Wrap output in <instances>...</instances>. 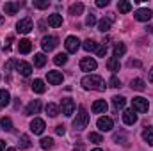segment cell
Masks as SVG:
<instances>
[{"instance_id":"6da1fadb","label":"cell","mask_w":153,"mask_h":151,"mask_svg":"<svg viewBox=\"0 0 153 151\" xmlns=\"http://www.w3.org/2000/svg\"><path fill=\"white\" fill-rule=\"evenodd\" d=\"M80 84L87 91H105V87H107L105 82H103V78L98 75H85L80 80Z\"/></svg>"},{"instance_id":"7a4b0ae2","label":"cell","mask_w":153,"mask_h":151,"mask_svg":"<svg viewBox=\"0 0 153 151\" xmlns=\"http://www.w3.org/2000/svg\"><path fill=\"white\" fill-rule=\"evenodd\" d=\"M87 124H89V114L84 107H78V114L73 119V128L76 132H82L84 128H87Z\"/></svg>"},{"instance_id":"3957f363","label":"cell","mask_w":153,"mask_h":151,"mask_svg":"<svg viewBox=\"0 0 153 151\" xmlns=\"http://www.w3.org/2000/svg\"><path fill=\"white\" fill-rule=\"evenodd\" d=\"M148 109H150V101L146 100V98H143V96H135L134 100H132V110L134 112H148Z\"/></svg>"},{"instance_id":"277c9868","label":"cell","mask_w":153,"mask_h":151,"mask_svg":"<svg viewBox=\"0 0 153 151\" xmlns=\"http://www.w3.org/2000/svg\"><path fill=\"white\" fill-rule=\"evenodd\" d=\"M57 44H59V39L55 38V36H45V38L41 39V48H43L45 52H52V50H55Z\"/></svg>"},{"instance_id":"5b68a950","label":"cell","mask_w":153,"mask_h":151,"mask_svg":"<svg viewBox=\"0 0 153 151\" xmlns=\"http://www.w3.org/2000/svg\"><path fill=\"white\" fill-rule=\"evenodd\" d=\"M32 29H34V23H32L30 18H23V20H20V21L16 23V30H18L20 34H29Z\"/></svg>"},{"instance_id":"8992f818","label":"cell","mask_w":153,"mask_h":151,"mask_svg":"<svg viewBox=\"0 0 153 151\" xmlns=\"http://www.w3.org/2000/svg\"><path fill=\"white\" fill-rule=\"evenodd\" d=\"M75 109H76V105H75V101H73L71 98H64V100L61 101V110H62L64 115H68V117L73 115Z\"/></svg>"},{"instance_id":"52a82bcc","label":"cell","mask_w":153,"mask_h":151,"mask_svg":"<svg viewBox=\"0 0 153 151\" xmlns=\"http://www.w3.org/2000/svg\"><path fill=\"white\" fill-rule=\"evenodd\" d=\"M96 126H98L100 132H111L112 126H114V121H112L111 117H107V115H102V117L96 121Z\"/></svg>"},{"instance_id":"ba28073f","label":"cell","mask_w":153,"mask_h":151,"mask_svg":"<svg viewBox=\"0 0 153 151\" xmlns=\"http://www.w3.org/2000/svg\"><path fill=\"white\" fill-rule=\"evenodd\" d=\"M64 46H66V52L68 53H76V50L80 48V39L75 38V36H68Z\"/></svg>"},{"instance_id":"9c48e42d","label":"cell","mask_w":153,"mask_h":151,"mask_svg":"<svg viewBox=\"0 0 153 151\" xmlns=\"http://www.w3.org/2000/svg\"><path fill=\"white\" fill-rule=\"evenodd\" d=\"M45 121L43 119H39V117H34L32 121H30V132L32 133H36V135H41L43 132H45Z\"/></svg>"},{"instance_id":"30bf717a","label":"cell","mask_w":153,"mask_h":151,"mask_svg":"<svg viewBox=\"0 0 153 151\" xmlns=\"http://www.w3.org/2000/svg\"><path fill=\"white\" fill-rule=\"evenodd\" d=\"M96 68H98V64H96V61L91 59V57H84V59L80 61V70H82V71H94Z\"/></svg>"},{"instance_id":"8fae6325","label":"cell","mask_w":153,"mask_h":151,"mask_svg":"<svg viewBox=\"0 0 153 151\" xmlns=\"http://www.w3.org/2000/svg\"><path fill=\"white\" fill-rule=\"evenodd\" d=\"M134 16H135L137 21H150L152 16H153V13H152V9H137Z\"/></svg>"},{"instance_id":"7c38bea8","label":"cell","mask_w":153,"mask_h":151,"mask_svg":"<svg viewBox=\"0 0 153 151\" xmlns=\"http://www.w3.org/2000/svg\"><path fill=\"white\" fill-rule=\"evenodd\" d=\"M46 80L52 85H59V84H62V73L61 71H48L46 73Z\"/></svg>"},{"instance_id":"4fadbf2b","label":"cell","mask_w":153,"mask_h":151,"mask_svg":"<svg viewBox=\"0 0 153 151\" xmlns=\"http://www.w3.org/2000/svg\"><path fill=\"white\" fill-rule=\"evenodd\" d=\"M93 112L94 114H105L107 112V109H109V105H107V101L105 100H96L94 103H93Z\"/></svg>"},{"instance_id":"5bb4252c","label":"cell","mask_w":153,"mask_h":151,"mask_svg":"<svg viewBox=\"0 0 153 151\" xmlns=\"http://www.w3.org/2000/svg\"><path fill=\"white\" fill-rule=\"evenodd\" d=\"M123 123L128 124V126L135 124V123H137V114L134 112V110H125V112H123Z\"/></svg>"},{"instance_id":"9a60e30c","label":"cell","mask_w":153,"mask_h":151,"mask_svg":"<svg viewBox=\"0 0 153 151\" xmlns=\"http://www.w3.org/2000/svg\"><path fill=\"white\" fill-rule=\"evenodd\" d=\"M18 52H20V53H30V52H32V43H30V39H20V43H18Z\"/></svg>"},{"instance_id":"2e32d148","label":"cell","mask_w":153,"mask_h":151,"mask_svg":"<svg viewBox=\"0 0 153 151\" xmlns=\"http://www.w3.org/2000/svg\"><path fill=\"white\" fill-rule=\"evenodd\" d=\"M22 7V4L20 2H5L4 4V11H5V14H16V11Z\"/></svg>"},{"instance_id":"e0dca14e","label":"cell","mask_w":153,"mask_h":151,"mask_svg":"<svg viewBox=\"0 0 153 151\" xmlns=\"http://www.w3.org/2000/svg\"><path fill=\"white\" fill-rule=\"evenodd\" d=\"M16 70L20 71V75H23V76H29L32 73V66L29 62H18L16 64Z\"/></svg>"},{"instance_id":"ac0fdd59","label":"cell","mask_w":153,"mask_h":151,"mask_svg":"<svg viewBox=\"0 0 153 151\" xmlns=\"http://www.w3.org/2000/svg\"><path fill=\"white\" fill-rule=\"evenodd\" d=\"M32 91L38 93V94H43V93L46 91V85H45V82H43L41 78H36V80L32 82Z\"/></svg>"},{"instance_id":"d6986e66","label":"cell","mask_w":153,"mask_h":151,"mask_svg":"<svg viewBox=\"0 0 153 151\" xmlns=\"http://www.w3.org/2000/svg\"><path fill=\"white\" fill-rule=\"evenodd\" d=\"M48 25H50V27H61V25H62V16L57 14V13H55V14H50V16H48Z\"/></svg>"},{"instance_id":"ffe728a7","label":"cell","mask_w":153,"mask_h":151,"mask_svg":"<svg viewBox=\"0 0 153 151\" xmlns=\"http://www.w3.org/2000/svg\"><path fill=\"white\" fill-rule=\"evenodd\" d=\"M39 110H41V101L39 100H34V101H30L29 105H27V114H39Z\"/></svg>"},{"instance_id":"44dd1931","label":"cell","mask_w":153,"mask_h":151,"mask_svg":"<svg viewBox=\"0 0 153 151\" xmlns=\"http://www.w3.org/2000/svg\"><path fill=\"white\" fill-rule=\"evenodd\" d=\"M107 68H109V71H119V68H121V64H119V59H116V57H111L109 61H107Z\"/></svg>"},{"instance_id":"7402d4cb","label":"cell","mask_w":153,"mask_h":151,"mask_svg":"<svg viewBox=\"0 0 153 151\" xmlns=\"http://www.w3.org/2000/svg\"><path fill=\"white\" fill-rule=\"evenodd\" d=\"M117 9H119V13L126 14V13L132 11V4H130L128 0H119V2H117Z\"/></svg>"},{"instance_id":"603a6c76","label":"cell","mask_w":153,"mask_h":151,"mask_svg":"<svg viewBox=\"0 0 153 151\" xmlns=\"http://www.w3.org/2000/svg\"><path fill=\"white\" fill-rule=\"evenodd\" d=\"M130 87H132L134 91H144V89H146V84H144V80H141V78H134L132 84H130Z\"/></svg>"},{"instance_id":"cb8c5ba5","label":"cell","mask_w":153,"mask_h":151,"mask_svg":"<svg viewBox=\"0 0 153 151\" xmlns=\"http://www.w3.org/2000/svg\"><path fill=\"white\" fill-rule=\"evenodd\" d=\"M9 103H11V94L5 89H2L0 91V107H7Z\"/></svg>"},{"instance_id":"d4e9b609","label":"cell","mask_w":153,"mask_h":151,"mask_svg":"<svg viewBox=\"0 0 153 151\" xmlns=\"http://www.w3.org/2000/svg\"><path fill=\"white\" fill-rule=\"evenodd\" d=\"M125 103H126V100H125L123 96H114V98H112V105H114L116 112H117L119 109H125Z\"/></svg>"},{"instance_id":"484cf974","label":"cell","mask_w":153,"mask_h":151,"mask_svg":"<svg viewBox=\"0 0 153 151\" xmlns=\"http://www.w3.org/2000/svg\"><path fill=\"white\" fill-rule=\"evenodd\" d=\"M143 139H144V142H148L150 146H153V126H148L143 132Z\"/></svg>"},{"instance_id":"4316f807","label":"cell","mask_w":153,"mask_h":151,"mask_svg":"<svg viewBox=\"0 0 153 151\" xmlns=\"http://www.w3.org/2000/svg\"><path fill=\"white\" fill-rule=\"evenodd\" d=\"M98 30H100V32H109V30H111V20H109V18L100 20V21H98Z\"/></svg>"},{"instance_id":"83f0119b","label":"cell","mask_w":153,"mask_h":151,"mask_svg":"<svg viewBox=\"0 0 153 151\" xmlns=\"http://www.w3.org/2000/svg\"><path fill=\"white\" fill-rule=\"evenodd\" d=\"M18 146H20V150H27V148H30V139H29V135H20V139H18Z\"/></svg>"},{"instance_id":"f1b7e54d","label":"cell","mask_w":153,"mask_h":151,"mask_svg":"<svg viewBox=\"0 0 153 151\" xmlns=\"http://www.w3.org/2000/svg\"><path fill=\"white\" fill-rule=\"evenodd\" d=\"M96 46H98V44H96L93 39H85L84 44H82V48H84L85 52H96Z\"/></svg>"},{"instance_id":"f546056e","label":"cell","mask_w":153,"mask_h":151,"mask_svg":"<svg viewBox=\"0 0 153 151\" xmlns=\"http://www.w3.org/2000/svg\"><path fill=\"white\" fill-rule=\"evenodd\" d=\"M84 13V4H73L71 7H70V14H73V16H78V14H82Z\"/></svg>"},{"instance_id":"4dcf8cb0","label":"cell","mask_w":153,"mask_h":151,"mask_svg":"<svg viewBox=\"0 0 153 151\" xmlns=\"http://www.w3.org/2000/svg\"><path fill=\"white\" fill-rule=\"evenodd\" d=\"M45 64H46V57H45V53H36V55H34V66L43 68Z\"/></svg>"},{"instance_id":"1f68e13d","label":"cell","mask_w":153,"mask_h":151,"mask_svg":"<svg viewBox=\"0 0 153 151\" xmlns=\"http://www.w3.org/2000/svg\"><path fill=\"white\" fill-rule=\"evenodd\" d=\"M53 62H55L57 66H64V64L68 62V55H66V53H57V55L53 57Z\"/></svg>"},{"instance_id":"d6a6232c","label":"cell","mask_w":153,"mask_h":151,"mask_svg":"<svg viewBox=\"0 0 153 151\" xmlns=\"http://www.w3.org/2000/svg\"><path fill=\"white\" fill-rule=\"evenodd\" d=\"M0 126H2L4 132H11V130H13V123H11L9 117H2V119H0Z\"/></svg>"},{"instance_id":"836d02e7","label":"cell","mask_w":153,"mask_h":151,"mask_svg":"<svg viewBox=\"0 0 153 151\" xmlns=\"http://www.w3.org/2000/svg\"><path fill=\"white\" fill-rule=\"evenodd\" d=\"M125 52H126V46H125L123 43H117L114 46V57L116 59H119L121 55H125Z\"/></svg>"},{"instance_id":"e575fe53","label":"cell","mask_w":153,"mask_h":151,"mask_svg":"<svg viewBox=\"0 0 153 151\" xmlns=\"http://www.w3.org/2000/svg\"><path fill=\"white\" fill-rule=\"evenodd\" d=\"M46 114H48L50 117L59 115V107H57L55 103H48V105H46Z\"/></svg>"},{"instance_id":"d590c367","label":"cell","mask_w":153,"mask_h":151,"mask_svg":"<svg viewBox=\"0 0 153 151\" xmlns=\"http://www.w3.org/2000/svg\"><path fill=\"white\" fill-rule=\"evenodd\" d=\"M41 148H43V150H52V148H53V139L43 137V139H41Z\"/></svg>"},{"instance_id":"8d00e7d4","label":"cell","mask_w":153,"mask_h":151,"mask_svg":"<svg viewBox=\"0 0 153 151\" xmlns=\"http://www.w3.org/2000/svg\"><path fill=\"white\" fill-rule=\"evenodd\" d=\"M87 139H89L91 142H94V144H102V142H103L102 135H100V133H94V132H91V133L87 135Z\"/></svg>"},{"instance_id":"74e56055","label":"cell","mask_w":153,"mask_h":151,"mask_svg":"<svg viewBox=\"0 0 153 151\" xmlns=\"http://www.w3.org/2000/svg\"><path fill=\"white\" fill-rule=\"evenodd\" d=\"M105 53H107V44L103 43V44H98L96 46V55L98 57H105Z\"/></svg>"},{"instance_id":"f35d334b","label":"cell","mask_w":153,"mask_h":151,"mask_svg":"<svg viewBox=\"0 0 153 151\" xmlns=\"http://www.w3.org/2000/svg\"><path fill=\"white\" fill-rule=\"evenodd\" d=\"M94 23H96V16H94V13H89L87 18H85V25L87 27H93Z\"/></svg>"},{"instance_id":"ab89813d","label":"cell","mask_w":153,"mask_h":151,"mask_svg":"<svg viewBox=\"0 0 153 151\" xmlns=\"http://www.w3.org/2000/svg\"><path fill=\"white\" fill-rule=\"evenodd\" d=\"M109 85H111V87H121V82H119V78L116 75H112L111 80H109Z\"/></svg>"},{"instance_id":"60d3db41","label":"cell","mask_w":153,"mask_h":151,"mask_svg":"<svg viewBox=\"0 0 153 151\" xmlns=\"http://www.w3.org/2000/svg\"><path fill=\"white\" fill-rule=\"evenodd\" d=\"M48 5H50L48 0H45V2H34V7H38V9H46Z\"/></svg>"},{"instance_id":"b9f144b4","label":"cell","mask_w":153,"mask_h":151,"mask_svg":"<svg viewBox=\"0 0 153 151\" xmlns=\"http://www.w3.org/2000/svg\"><path fill=\"white\" fill-rule=\"evenodd\" d=\"M64 132H66V128H64V124H59V126L55 128V133H57V135H64Z\"/></svg>"},{"instance_id":"7bdbcfd3","label":"cell","mask_w":153,"mask_h":151,"mask_svg":"<svg viewBox=\"0 0 153 151\" xmlns=\"http://www.w3.org/2000/svg\"><path fill=\"white\" fill-rule=\"evenodd\" d=\"M96 5L98 7H107L109 5V0H96Z\"/></svg>"},{"instance_id":"ee69618b","label":"cell","mask_w":153,"mask_h":151,"mask_svg":"<svg viewBox=\"0 0 153 151\" xmlns=\"http://www.w3.org/2000/svg\"><path fill=\"white\" fill-rule=\"evenodd\" d=\"M16 64H18V62H16L14 59H11V61H7V64H5V70H11V68L16 66Z\"/></svg>"},{"instance_id":"f6af8a7d","label":"cell","mask_w":153,"mask_h":151,"mask_svg":"<svg viewBox=\"0 0 153 151\" xmlns=\"http://www.w3.org/2000/svg\"><path fill=\"white\" fill-rule=\"evenodd\" d=\"M4 150H5V142L0 139V151H4Z\"/></svg>"},{"instance_id":"bcb514c9","label":"cell","mask_w":153,"mask_h":151,"mask_svg":"<svg viewBox=\"0 0 153 151\" xmlns=\"http://www.w3.org/2000/svg\"><path fill=\"white\" fill-rule=\"evenodd\" d=\"M146 30H148V32H153V25H148V27H146Z\"/></svg>"},{"instance_id":"7dc6e473","label":"cell","mask_w":153,"mask_h":151,"mask_svg":"<svg viewBox=\"0 0 153 151\" xmlns=\"http://www.w3.org/2000/svg\"><path fill=\"white\" fill-rule=\"evenodd\" d=\"M150 82L153 84V68H152V71H150Z\"/></svg>"},{"instance_id":"c3c4849f","label":"cell","mask_w":153,"mask_h":151,"mask_svg":"<svg viewBox=\"0 0 153 151\" xmlns=\"http://www.w3.org/2000/svg\"><path fill=\"white\" fill-rule=\"evenodd\" d=\"M2 23H4V16L0 14V25H2Z\"/></svg>"},{"instance_id":"681fc988","label":"cell","mask_w":153,"mask_h":151,"mask_svg":"<svg viewBox=\"0 0 153 151\" xmlns=\"http://www.w3.org/2000/svg\"><path fill=\"white\" fill-rule=\"evenodd\" d=\"M5 151H16V150L14 148H9V150H5Z\"/></svg>"},{"instance_id":"f907efd6","label":"cell","mask_w":153,"mask_h":151,"mask_svg":"<svg viewBox=\"0 0 153 151\" xmlns=\"http://www.w3.org/2000/svg\"><path fill=\"white\" fill-rule=\"evenodd\" d=\"M93 151H103V150H100V148H94V150H93Z\"/></svg>"}]
</instances>
